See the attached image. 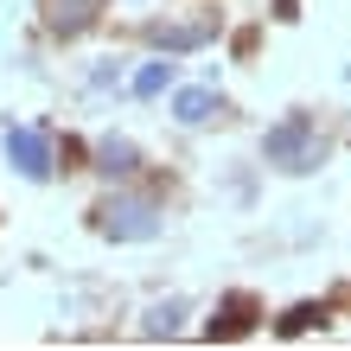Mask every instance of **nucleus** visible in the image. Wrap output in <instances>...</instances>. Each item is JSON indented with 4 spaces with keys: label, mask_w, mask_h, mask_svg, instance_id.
Wrapping results in <instances>:
<instances>
[{
    "label": "nucleus",
    "mask_w": 351,
    "mask_h": 351,
    "mask_svg": "<svg viewBox=\"0 0 351 351\" xmlns=\"http://www.w3.org/2000/svg\"><path fill=\"white\" fill-rule=\"evenodd\" d=\"M262 154L275 160V167H287V173H306V167H313V121H306V115H287L281 128H268Z\"/></svg>",
    "instance_id": "1"
},
{
    "label": "nucleus",
    "mask_w": 351,
    "mask_h": 351,
    "mask_svg": "<svg viewBox=\"0 0 351 351\" xmlns=\"http://www.w3.org/2000/svg\"><path fill=\"white\" fill-rule=\"evenodd\" d=\"M96 217H102V230H109V237H154L160 230V223H154V204H134V198H109Z\"/></svg>",
    "instance_id": "2"
},
{
    "label": "nucleus",
    "mask_w": 351,
    "mask_h": 351,
    "mask_svg": "<svg viewBox=\"0 0 351 351\" xmlns=\"http://www.w3.org/2000/svg\"><path fill=\"white\" fill-rule=\"evenodd\" d=\"M7 160H13L26 179H45V173H51V147H45V134H32V128H13V134H7Z\"/></svg>",
    "instance_id": "3"
},
{
    "label": "nucleus",
    "mask_w": 351,
    "mask_h": 351,
    "mask_svg": "<svg viewBox=\"0 0 351 351\" xmlns=\"http://www.w3.org/2000/svg\"><path fill=\"white\" fill-rule=\"evenodd\" d=\"M96 7H102V0H45V26H51L58 38H77V32L96 19Z\"/></svg>",
    "instance_id": "4"
},
{
    "label": "nucleus",
    "mask_w": 351,
    "mask_h": 351,
    "mask_svg": "<svg viewBox=\"0 0 351 351\" xmlns=\"http://www.w3.org/2000/svg\"><path fill=\"white\" fill-rule=\"evenodd\" d=\"M256 313H262L256 294H230V300H223V313L211 319V339H243V332L256 326Z\"/></svg>",
    "instance_id": "5"
},
{
    "label": "nucleus",
    "mask_w": 351,
    "mask_h": 351,
    "mask_svg": "<svg viewBox=\"0 0 351 351\" xmlns=\"http://www.w3.org/2000/svg\"><path fill=\"white\" fill-rule=\"evenodd\" d=\"M96 160H102L96 173H109V179H128V173H134V147H128V141H102Z\"/></svg>",
    "instance_id": "6"
},
{
    "label": "nucleus",
    "mask_w": 351,
    "mask_h": 351,
    "mask_svg": "<svg viewBox=\"0 0 351 351\" xmlns=\"http://www.w3.org/2000/svg\"><path fill=\"white\" fill-rule=\"evenodd\" d=\"M173 109H179V121H204V115L217 109V90H179Z\"/></svg>",
    "instance_id": "7"
},
{
    "label": "nucleus",
    "mask_w": 351,
    "mask_h": 351,
    "mask_svg": "<svg viewBox=\"0 0 351 351\" xmlns=\"http://www.w3.org/2000/svg\"><path fill=\"white\" fill-rule=\"evenodd\" d=\"M154 38H160V45H167V51H185V45H204V26H173V32L160 26Z\"/></svg>",
    "instance_id": "8"
},
{
    "label": "nucleus",
    "mask_w": 351,
    "mask_h": 351,
    "mask_svg": "<svg viewBox=\"0 0 351 351\" xmlns=\"http://www.w3.org/2000/svg\"><path fill=\"white\" fill-rule=\"evenodd\" d=\"M167 84H173V64H147V71L134 77V90H141V96H160Z\"/></svg>",
    "instance_id": "9"
},
{
    "label": "nucleus",
    "mask_w": 351,
    "mask_h": 351,
    "mask_svg": "<svg viewBox=\"0 0 351 351\" xmlns=\"http://www.w3.org/2000/svg\"><path fill=\"white\" fill-rule=\"evenodd\" d=\"M313 319H326V313H319V306H294V313H287V319H281V332H287V339H294V332H306V326H313Z\"/></svg>",
    "instance_id": "10"
}]
</instances>
